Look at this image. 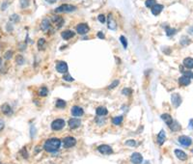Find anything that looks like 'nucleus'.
<instances>
[{
    "mask_svg": "<svg viewBox=\"0 0 193 164\" xmlns=\"http://www.w3.org/2000/svg\"><path fill=\"white\" fill-rule=\"evenodd\" d=\"M16 61L17 63V65H22L24 63V58H23V56H22V55H17Z\"/></svg>",
    "mask_w": 193,
    "mask_h": 164,
    "instance_id": "35",
    "label": "nucleus"
},
{
    "mask_svg": "<svg viewBox=\"0 0 193 164\" xmlns=\"http://www.w3.org/2000/svg\"><path fill=\"white\" fill-rule=\"evenodd\" d=\"M161 119L164 121V123H166L168 127L171 125V123L173 122V119H172V117L169 114H162L161 115Z\"/></svg>",
    "mask_w": 193,
    "mask_h": 164,
    "instance_id": "23",
    "label": "nucleus"
},
{
    "mask_svg": "<svg viewBox=\"0 0 193 164\" xmlns=\"http://www.w3.org/2000/svg\"><path fill=\"white\" fill-rule=\"evenodd\" d=\"M179 142L181 145L184 146V147H189L192 144V139L190 137H188V136L182 135L179 137Z\"/></svg>",
    "mask_w": 193,
    "mask_h": 164,
    "instance_id": "8",
    "label": "nucleus"
},
{
    "mask_svg": "<svg viewBox=\"0 0 193 164\" xmlns=\"http://www.w3.org/2000/svg\"><path fill=\"white\" fill-rule=\"evenodd\" d=\"M66 122L62 119H57L54 120L51 123V128L53 130H61L63 127H65Z\"/></svg>",
    "mask_w": 193,
    "mask_h": 164,
    "instance_id": "3",
    "label": "nucleus"
},
{
    "mask_svg": "<svg viewBox=\"0 0 193 164\" xmlns=\"http://www.w3.org/2000/svg\"><path fill=\"white\" fill-rule=\"evenodd\" d=\"M1 62H2V60H1V57H0V65H1Z\"/></svg>",
    "mask_w": 193,
    "mask_h": 164,
    "instance_id": "48",
    "label": "nucleus"
},
{
    "mask_svg": "<svg viewBox=\"0 0 193 164\" xmlns=\"http://www.w3.org/2000/svg\"><path fill=\"white\" fill-rule=\"evenodd\" d=\"M163 8H164L163 5H161V4H154V6L151 8L152 14H153L154 16H158V15L162 12Z\"/></svg>",
    "mask_w": 193,
    "mask_h": 164,
    "instance_id": "12",
    "label": "nucleus"
},
{
    "mask_svg": "<svg viewBox=\"0 0 193 164\" xmlns=\"http://www.w3.org/2000/svg\"><path fill=\"white\" fill-rule=\"evenodd\" d=\"M165 140H166V134H165V131L162 129L158 133V135H157V143H158L159 146H161L164 144Z\"/></svg>",
    "mask_w": 193,
    "mask_h": 164,
    "instance_id": "18",
    "label": "nucleus"
},
{
    "mask_svg": "<svg viewBox=\"0 0 193 164\" xmlns=\"http://www.w3.org/2000/svg\"><path fill=\"white\" fill-rule=\"evenodd\" d=\"M89 26L86 23H79L77 26V32L80 35H85L89 32Z\"/></svg>",
    "mask_w": 193,
    "mask_h": 164,
    "instance_id": "9",
    "label": "nucleus"
},
{
    "mask_svg": "<svg viewBox=\"0 0 193 164\" xmlns=\"http://www.w3.org/2000/svg\"><path fill=\"white\" fill-rule=\"evenodd\" d=\"M63 144H64L65 148H72L77 144V140H75V138L72 137V136H69V137H66L63 140Z\"/></svg>",
    "mask_w": 193,
    "mask_h": 164,
    "instance_id": "7",
    "label": "nucleus"
},
{
    "mask_svg": "<svg viewBox=\"0 0 193 164\" xmlns=\"http://www.w3.org/2000/svg\"><path fill=\"white\" fill-rule=\"evenodd\" d=\"M45 39H40L39 41H38V48H39V50H43L44 49V46H45Z\"/></svg>",
    "mask_w": 193,
    "mask_h": 164,
    "instance_id": "30",
    "label": "nucleus"
},
{
    "mask_svg": "<svg viewBox=\"0 0 193 164\" xmlns=\"http://www.w3.org/2000/svg\"><path fill=\"white\" fill-rule=\"evenodd\" d=\"M190 42H191V40H190L188 37H185V36L182 37V39H181V44L182 45H188Z\"/></svg>",
    "mask_w": 193,
    "mask_h": 164,
    "instance_id": "28",
    "label": "nucleus"
},
{
    "mask_svg": "<svg viewBox=\"0 0 193 164\" xmlns=\"http://www.w3.org/2000/svg\"><path fill=\"white\" fill-rule=\"evenodd\" d=\"M19 3H20V7H21L22 9H25L29 6V0H20Z\"/></svg>",
    "mask_w": 193,
    "mask_h": 164,
    "instance_id": "34",
    "label": "nucleus"
},
{
    "mask_svg": "<svg viewBox=\"0 0 193 164\" xmlns=\"http://www.w3.org/2000/svg\"><path fill=\"white\" fill-rule=\"evenodd\" d=\"M98 152H100V153H102V155H111V153H113L112 148H111L110 146H108V145H100V146H98Z\"/></svg>",
    "mask_w": 193,
    "mask_h": 164,
    "instance_id": "6",
    "label": "nucleus"
},
{
    "mask_svg": "<svg viewBox=\"0 0 193 164\" xmlns=\"http://www.w3.org/2000/svg\"><path fill=\"white\" fill-rule=\"evenodd\" d=\"M56 70L58 72H60V74H67L68 72V65L66 62H63V61H60L58 62L56 64Z\"/></svg>",
    "mask_w": 193,
    "mask_h": 164,
    "instance_id": "5",
    "label": "nucleus"
},
{
    "mask_svg": "<svg viewBox=\"0 0 193 164\" xmlns=\"http://www.w3.org/2000/svg\"><path fill=\"white\" fill-rule=\"evenodd\" d=\"M52 1H53V2H55V1H56V0H52Z\"/></svg>",
    "mask_w": 193,
    "mask_h": 164,
    "instance_id": "49",
    "label": "nucleus"
},
{
    "mask_svg": "<svg viewBox=\"0 0 193 164\" xmlns=\"http://www.w3.org/2000/svg\"><path fill=\"white\" fill-rule=\"evenodd\" d=\"M52 21L57 25V28H61L62 25L64 24V19H63V17H54Z\"/></svg>",
    "mask_w": 193,
    "mask_h": 164,
    "instance_id": "21",
    "label": "nucleus"
},
{
    "mask_svg": "<svg viewBox=\"0 0 193 164\" xmlns=\"http://www.w3.org/2000/svg\"><path fill=\"white\" fill-rule=\"evenodd\" d=\"M123 119H124L123 116H117V117L113 118V119H112V123H114V125H119L122 122H123Z\"/></svg>",
    "mask_w": 193,
    "mask_h": 164,
    "instance_id": "27",
    "label": "nucleus"
},
{
    "mask_svg": "<svg viewBox=\"0 0 193 164\" xmlns=\"http://www.w3.org/2000/svg\"><path fill=\"white\" fill-rule=\"evenodd\" d=\"M188 33H189V34L193 35V27H190V28L188 29Z\"/></svg>",
    "mask_w": 193,
    "mask_h": 164,
    "instance_id": "46",
    "label": "nucleus"
},
{
    "mask_svg": "<svg viewBox=\"0 0 193 164\" xmlns=\"http://www.w3.org/2000/svg\"><path fill=\"white\" fill-rule=\"evenodd\" d=\"M119 83H120V81H119L118 79L114 80V81H113V82L111 83V84H110V85H109V86H108V89H110V90H111V89H113V88L117 87V86H118V85H119Z\"/></svg>",
    "mask_w": 193,
    "mask_h": 164,
    "instance_id": "37",
    "label": "nucleus"
},
{
    "mask_svg": "<svg viewBox=\"0 0 193 164\" xmlns=\"http://www.w3.org/2000/svg\"><path fill=\"white\" fill-rule=\"evenodd\" d=\"M98 19L101 22V23H105V21H106L105 16H104V15H102V14L98 15Z\"/></svg>",
    "mask_w": 193,
    "mask_h": 164,
    "instance_id": "38",
    "label": "nucleus"
},
{
    "mask_svg": "<svg viewBox=\"0 0 193 164\" xmlns=\"http://www.w3.org/2000/svg\"><path fill=\"white\" fill-rule=\"evenodd\" d=\"M49 28H50V21L45 17V19H44L42 21V23H41V29H42L43 31L47 32Z\"/></svg>",
    "mask_w": 193,
    "mask_h": 164,
    "instance_id": "16",
    "label": "nucleus"
},
{
    "mask_svg": "<svg viewBox=\"0 0 193 164\" xmlns=\"http://www.w3.org/2000/svg\"><path fill=\"white\" fill-rule=\"evenodd\" d=\"M171 102H172V104H173L174 107H179L180 105L182 104V97L180 96L179 94H177V93H175V94H172L171 96Z\"/></svg>",
    "mask_w": 193,
    "mask_h": 164,
    "instance_id": "4",
    "label": "nucleus"
},
{
    "mask_svg": "<svg viewBox=\"0 0 193 164\" xmlns=\"http://www.w3.org/2000/svg\"><path fill=\"white\" fill-rule=\"evenodd\" d=\"M6 7H7V2H5V4H3V7H2V10L6 9Z\"/></svg>",
    "mask_w": 193,
    "mask_h": 164,
    "instance_id": "47",
    "label": "nucleus"
},
{
    "mask_svg": "<svg viewBox=\"0 0 193 164\" xmlns=\"http://www.w3.org/2000/svg\"><path fill=\"white\" fill-rule=\"evenodd\" d=\"M75 33L72 31V30H66V31H63L62 33H61V36H62V38L64 40H66V41H68V40L72 39V38L75 37Z\"/></svg>",
    "mask_w": 193,
    "mask_h": 164,
    "instance_id": "15",
    "label": "nucleus"
},
{
    "mask_svg": "<svg viewBox=\"0 0 193 164\" xmlns=\"http://www.w3.org/2000/svg\"><path fill=\"white\" fill-rule=\"evenodd\" d=\"M190 82H191V79H190L189 77L185 76V75H182V76L179 78V83L182 86H188Z\"/></svg>",
    "mask_w": 193,
    "mask_h": 164,
    "instance_id": "19",
    "label": "nucleus"
},
{
    "mask_svg": "<svg viewBox=\"0 0 193 164\" xmlns=\"http://www.w3.org/2000/svg\"><path fill=\"white\" fill-rule=\"evenodd\" d=\"M169 127H170V129H171L172 131H178V130L181 129V125H180V123H178L177 121L173 120V122L171 123V125H169Z\"/></svg>",
    "mask_w": 193,
    "mask_h": 164,
    "instance_id": "24",
    "label": "nucleus"
},
{
    "mask_svg": "<svg viewBox=\"0 0 193 164\" xmlns=\"http://www.w3.org/2000/svg\"><path fill=\"white\" fill-rule=\"evenodd\" d=\"M1 110H2V112H3L4 114H6V115L12 114V108H11V106H10L9 104H7V103H5V104L2 105Z\"/></svg>",
    "mask_w": 193,
    "mask_h": 164,
    "instance_id": "25",
    "label": "nucleus"
},
{
    "mask_svg": "<svg viewBox=\"0 0 193 164\" xmlns=\"http://www.w3.org/2000/svg\"><path fill=\"white\" fill-rule=\"evenodd\" d=\"M77 10V7L73 6V5L71 4H63L61 6L57 7L56 9L54 10V12L56 14H60V13H71V12H75Z\"/></svg>",
    "mask_w": 193,
    "mask_h": 164,
    "instance_id": "2",
    "label": "nucleus"
},
{
    "mask_svg": "<svg viewBox=\"0 0 193 164\" xmlns=\"http://www.w3.org/2000/svg\"><path fill=\"white\" fill-rule=\"evenodd\" d=\"M165 32H166V35L168 37H171L175 35L177 33V30L175 28H170V27H166V29H165Z\"/></svg>",
    "mask_w": 193,
    "mask_h": 164,
    "instance_id": "26",
    "label": "nucleus"
},
{
    "mask_svg": "<svg viewBox=\"0 0 193 164\" xmlns=\"http://www.w3.org/2000/svg\"><path fill=\"white\" fill-rule=\"evenodd\" d=\"M184 66L189 70L193 69V58H190V57L185 58L184 60Z\"/></svg>",
    "mask_w": 193,
    "mask_h": 164,
    "instance_id": "20",
    "label": "nucleus"
},
{
    "mask_svg": "<svg viewBox=\"0 0 193 164\" xmlns=\"http://www.w3.org/2000/svg\"><path fill=\"white\" fill-rule=\"evenodd\" d=\"M71 113L75 117H79V116H82L84 114V111L79 106H73L72 109H71Z\"/></svg>",
    "mask_w": 193,
    "mask_h": 164,
    "instance_id": "13",
    "label": "nucleus"
},
{
    "mask_svg": "<svg viewBox=\"0 0 193 164\" xmlns=\"http://www.w3.org/2000/svg\"><path fill=\"white\" fill-rule=\"evenodd\" d=\"M66 104H67V103H66L65 100H58L56 102V106L58 108H65Z\"/></svg>",
    "mask_w": 193,
    "mask_h": 164,
    "instance_id": "31",
    "label": "nucleus"
},
{
    "mask_svg": "<svg viewBox=\"0 0 193 164\" xmlns=\"http://www.w3.org/2000/svg\"><path fill=\"white\" fill-rule=\"evenodd\" d=\"M126 145L131 146V147H135V146L137 145V143H136L134 140H128V141H126Z\"/></svg>",
    "mask_w": 193,
    "mask_h": 164,
    "instance_id": "39",
    "label": "nucleus"
},
{
    "mask_svg": "<svg viewBox=\"0 0 193 164\" xmlns=\"http://www.w3.org/2000/svg\"><path fill=\"white\" fill-rule=\"evenodd\" d=\"M184 75H185V76L189 77L190 79H192L193 78V72H190V70H187V72H184Z\"/></svg>",
    "mask_w": 193,
    "mask_h": 164,
    "instance_id": "40",
    "label": "nucleus"
},
{
    "mask_svg": "<svg viewBox=\"0 0 193 164\" xmlns=\"http://www.w3.org/2000/svg\"><path fill=\"white\" fill-rule=\"evenodd\" d=\"M192 153H193V150H192Z\"/></svg>",
    "mask_w": 193,
    "mask_h": 164,
    "instance_id": "50",
    "label": "nucleus"
},
{
    "mask_svg": "<svg viewBox=\"0 0 193 164\" xmlns=\"http://www.w3.org/2000/svg\"><path fill=\"white\" fill-rule=\"evenodd\" d=\"M175 155L178 158H179L180 160H186L187 159V155L184 152H182V150H179V149H177V150H175Z\"/></svg>",
    "mask_w": 193,
    "mask_h": 164,
    "instance_id": "17",
    "label": "nucleus"
},
{
    "mask_svg": "<svg viewBox=\"0 0 193 164\" xmlns=\"http://www.w3.org/2000/svg\"><path fill=\"white\" fill-rule=\"evenodd\" d=\"M96 115H98V116H105V115L108 114V111H107V109H106L105 107L100 106V107L96 108Z\"/></svg>",
    "mask_w": 193,
    "mask_h": 164,
    "instance_id": "22",
    "label": "nucleus"
},
{
    "mask_svg": "<svg viewBox=\"0 0 193 164\" xmlns=\"http://www.w3.org/2000/svg\"><path fill=\"white\" fill-rule=\"evenodd\" d=\"M120 42H122V44H123L124 48H126V47H128V40H126V38L125 36L120 37Z\"/></svg>",
    "mask_w": 193,
    "mask_h": 164,
    "instance_id": "33",
    "label": "nucleus"
},
{
    "mask_svg": "<svg viewBox=\"0 0 193 164\" xmlns=\"http://www.w3.org/2000/svg\"><path fill=\"white\" fill-rule=\"evenodd\" d=\"M107 26L110 30H116L117 28V23L115 21V19L112 17V15L109 14L107 17Z\"/></svg>",
    "mask_w": 193,
    "mask_h": 164,
    "instance_id": "14",
    "label": "nucleus"
},
{
    "mask_svg": "<svg viewBox=\"0 0 193 164\" xmlns=\"http://www.w3.org/2000/svg\"><path fill=\"white\" fill-rule=\"evenodd\" d=\"M60 146H61L60 139H58V138H50V139L45 141L44 148L48 153H54L59 150Z\"/></svg>",
    "mask_w": 193,
    "mask_h": 164,
    "instance_id": "1",
    "label": "nucleus"
},
{
    "mask_svg": "<svg viewBox=\"0 0 193 164\" xmlns=\"http://www.w3.org/2000/svg\"><path fill=\"white\" fill-rule=\"evenodd\" d=\"M11 21H15V22H17L19 21V17L17 16V15H13V16L11 17Z\"/></svg>",
    "mask_w": 193,
    "mask_h": 164,
    "instance_id": "42",
    "label": "nucleus"
},
{
    "mask_svg": "<svg viewBox=\"0 0 193 164\" xmlns=\"http://www.w3.org/2000/svg\"><path fill=\"white\" fill-rule=\"evenodd\" d=\"M96 36H98L100 39H104V35H103V33L102 32H98V34H96Z\"/></svg>",
    "mask_w": 193,
    "mask_h": 164,
    "instance_id": "44",
    "label": "nucleus"
},
{
    "mask_svg": "<svg viewBox=\"0 0 193 164\" xmlns=\"http://www.w3.org/2000/svg\"><path fill=\"white\" fill-rule=\"evenodd\" d=\"M154 4H156V0H146L145 1V5H146L147 8H152Z\"/></svg>",
    "mask_w": 193,
    "mask_h": 164,
    "instance_id": "32",
    "label": "nucleus"
},
{
    "mask_svg": "<svg viewBox=\"0 0 193 164\" xmlns=\"http://www.w3.org/2000/svg\"><path fill=\"white\" fill-rule=\"evenodd\" d=\"M63 79H64L65 81H68V82H73V80H75L72 76H71L70 74H64V76H63Z\"/></svg>",
    "mask_w": 193,
    "mask_h": 164,
    "instance_id": "36",
    "label": "nucleus"
},
{
    "mask_svg": "<svg viewBox=\"0 0 193 164\" xmlns=\"http://www.w3.org/2000/svg\"><path fill=\"white\" fill-rule=\"evenodd\" d=\"M81 125V121L79 119H77V118H73V119H70L69 121V127H70L71 129H75V128L79 127Z\"/></svg>",
    "mask_w": 193,
    "mask_h": 164,
    "instance_id": "10",
    "label": "nucleus"
},
{
    "mask_svg": "<svg viewBox=\"0 0 193 164\" xmlns=\"http://www.w3.org/2000/svg\"><path fill=\"white\" fill-rule=\"evenodd\" d=\"M48 94V90L47 87H42L39 92V95L41 96V97H47Z\"/></svg>",
    "mask_w": 193,
    "mask_h": 164,
    "instance_id": "29",
    "label": "nucleus"
},
{
    "mask_svg": "<svg viewBox=\"0 0 193 164\" xmlns=\"http://www.w3.org/2000/svg\"><path fill=\"white\" fill-rule=\"evenodd\" d=\"M189 129H193V119H191L189 121V125H188Z\"/></svg>",
    "mask_w": 193,
    "mask_h": 164,
    "instance_id": "45",
    "label": "nucleus"
},
{
    "mask_svg": "<svg viewBox=\"0 0 193 164\" xmlns=\"http://www.w3.org/2000/svg\"><path fill=\"white\" fill-rule=\"evenodd\" d=\"M13 57V51H7L6 53H5V58L6 59H11V58Z\"/></svg>",
    "mask_w": 193,
    "mask_h": 164,
    "instance_id": "41",
    "label": "nucleus"
},
{
    "mask_svg": "<svg viewBox=\"0 0 193 164\" xmlns=\"http://www.w3.org/2000/svg\"><path fill=\"white\" fill-rule=\"evenodd\" d=\"M130 160L133 164H140V163H142V161H143V157H142L141 153H133L130 157Z\"/></svg>",
    "mask_w": 193,
    "mask_h": 164,
    "instance_id": "11",
    "label": "nucleus"
},
{
    "mask_svg": "<svg viewBox=\"0 0 193 164\" xmlns=\"http://www.w3.org/2000/svg\"><path fill=\"white\" fill-rule=\"evenodd\" d=\"M123 93L124 95H126V96H128L129 94H131V90L130 89H128V88H125V89L123 90Z\"/></svg>",
    "mask_w": 193,
    "mask_h": 164,
    "instance_id": "43",
    "label": "nucleus"
}]
</instances>
